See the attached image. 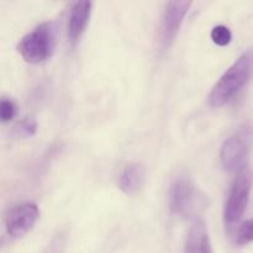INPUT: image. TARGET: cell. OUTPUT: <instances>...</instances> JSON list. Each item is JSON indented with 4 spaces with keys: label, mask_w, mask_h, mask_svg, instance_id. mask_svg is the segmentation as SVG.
I'll return each instance as SVG.
<instances>
[{
    "label": "cell",
    "mask_w": 253,
    "mask_h": 253,
    "mask_svg": "<svg viewBox=\"0 0 253 253\" xmlns=\"http://www.w3.org/2000/svg\"><path fill=\"white\" fill-rule=\"evenodd\" d=\"M253 71V56L251 52H245L239 57L225 73L220 77L208 96V104L211 108L226 105L251 78Z\"/></svg>",
    "instance_id": "6da1fadb"
},
{
    "label": "cell",
    "mask_w": 253,
    "mask_h": 253,
    "mask_svg": "<svg viewBox=\"0 0 253 253\" xmlns=\"http://www.w3.org/2000/svg\"><path fill=\"white\" fill-rule=\"evenodd\" d=\"M57 26L54 22H42L19 42V53L25 62L40 64L49 59L56 49Z\"/></svg>",
    "instance_id": "7a4b0ae2"
},
{
    "label": "cell",
    "mask_w": 253,
    "mask_h": 253,
    "mask_svg": "<svg viewBox=\"0 0 253 253\" xmlns=\"http://www.w3.org/2000/svg\"><path fill=\"white\" fill-rule=\"evenodd\" d=\"M253 185V172L247 165H244L232 182L224 207V220L226 225H234L244 216L249 205Z\"/></svg>",
    "instance_id": "3957f363"
},
{
    "label": "cell",
    "mask_w": 253,
    "mask_h": 253,
    "mask_svg": "<svg viewBox=\"0 0 253 253\" xmlns=\"http://www.w3.org/2000/svg\"><path fill=\"white\" fill-rule=\"evenodd\" d=\"M168 200L170 210L182 217H192L205 205L204 197L187 177L177 178L170 184Z\"/></svg>",
    "instance_id": "277c9868"
},
{
    "label": "cell",
    "mask_w": 253,
    "mask_h": 253,
    "mask_svg": "<svg viewBox=\"0 0 253 253\" xmlns=\"http://www.w3.org/2000/svg\"><path fill=\"white\" fill-rule=\"evenodd\" d=\"M253 142V130L249 125L237 128L222 143L220 148V162L224 169L236 170L244 166Z\"/></svg>",
    "instance_id": "5b68a950"
},
{
    "label": "cell",
    "mask_w": 253,
    "mask_h": 253,
    "mask_svg": "<svg viewBox=\"0 0 253 253\" xmlns=\"http://www.w3.org/2000/svg\"><path fill=\"white\" fill-rule=\"evenodd\" d=\"M40 216L36 203L25 202L12 208L5 219V227L9 236L21 239L32 230Z\"/></svg>",
    "instance_id": "8992f818"
},
{
    "label": "cell",
    "mask_w": 253,
    "mask_h": 253,
    "mask_svg": "<svg viewBox=\"0 0 253 253\" xmlns=\"http://www.w3.org/2000/svg\"><path fill=\"white\" fill-rule=\"evenodd\" d=\"M190 6V1H169L166 5L160 31L161 42L165 47H169L173 43Z\"/></svg>",
    "instance_id": "52a82bcc"
},
{
    "label": "cell",
    "mask_w": 253,
    "mask_h": 253,
    "mask_svg": "<svg viewBox=\"0 0 253 253\" xmlns=\"http://www.w3.org/2000/svg\"><path fill=\"white\" fill-rule=\"evenodd\" d=\"M91 1L73 2L68 20V40L72 44H77L85 32L91 15Z\"/></svg>",
    "instance_id": "ba28073f"
},
{
    "label": "cell",
    "mask_w": 253,
    "mask_h": 253,
    "mask_svg": "<svg viewBox=\"0 0 253 253\" xmlns=\"http://www.w3.org/2000/svg\"><path fill=\"white\" fill-rule=\"evenodd\" d=\"M146 178V169L141 163H130L125 166L118 177V187L127 195L140 192Z\"/></svg>",
    "instance_id": "9c48e42d"
},
{
    "label": "cell",
    "mask_w": 253,
    "mask_h": 253,
    "mask_svg": "<svg viewBox=\"0 0 253 253\" xmlns=\"http://www.w3.org/2000/svg\"><path fill=\"white\" fill-rule=\"evenodd\" d=\"M185 253H212L209 232L202 219H195L188 231Z\"/></svg>",
    "instance_id": "30bf717a"
},
{
    "label": "cell",
    "mask_w": 253,
    "mask_h": 253,
    "mask_svg": "<svg viewBox=\"0 0 253 253\" xmlns=\"http://www.w3.org/2000/svg\"><path fill=\"white\" fill-rule=\"evenodd\" d=\"M253 242V217L242 222L235 232V244L245 246Z\"/></svg>",
    "instance_id": "8fae6325"
},
{
    "label": "cell",
    "mask_w": 253,
    "mask_h": 253,
    "mask_svg": "<svg viewBox=\"0 0 253 253\" xmlns=\"http://www.w3.org/2000/svg\"><path fill=\"white\" fill-rule=\"evenodd\" d=\"M37 131V121L34 116H26L15 126V132L20 137H31Z\"/></svg>",
    "instance_id": "7c38bea8"
},
{
    "label": "cell",
    "mask_w": 253,
    "mask_h": 253,
    "mask_svg": "<svg viewBox=\"0 0 253 253\" xmlns=\"http://www.w3.org/2000/svg\"><path fill=\"white\" fill-rule=\"evenodd\" d=\"M210 36H211L212 42L220 47L227 46V44H230V42L232 41L231 30L227 26H224V25H217V26H215L214 29L211 30Z\"/></svg>",
    "instance_id": "4fadbf2b"
},
{
    "label": "cell",
    "mask_w": 253,
    "mask_h": 253,
    "mask_svg": "<svg viewBox=\"0 0 253 253\" xmlns=\"http://www.w3.org/2000/svg\"><path fill=\"white\" fill-rule=\"evenodd\" d=\"M16 115V105L10 99H2L0 103V118L2 123H9Z\"/></svg>",
    "instance_id": "5bb4252c"
}]
</instances>
